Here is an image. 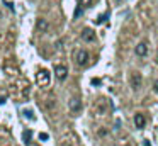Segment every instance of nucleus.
Segmentation results:
<instances>
[{"label": "nucleus", "mask_w": 158, "mask_h": 146, "mask_svg": "<svg viewBox=\"0 0 158 146\" xmlns=\"http://www.w3.org/2000/svg\"><path fill=\"white\" fill-rule=\"evenodd\" d=\"M31 136H32L31 131H24V143H29V141H31Z\"/></svg>", "instance_id": "obj_12"}, {"label": "nucleus", "mask_w": 158, "mask_h": 146, "mask_svg": "<svg viewBox=\"0 0 158 146\" xmlns=\"http://www.w3.org/2000/svg\"><path fill=\"white\" fill-rule=\"evenodd\" d=\"M39 139H48V134H46V132H43V134H39Z\"/></svg>", "instance_id": "obj_14"}, {"label": "nucleus", "mask_w": 158, "mask_h": 146, "mask_svg": "<svg viewBox=\"0 0 158 146\" xmlns=\"http://www.w3.org/2000/svg\"><path fill=\"white\" fill-rule=\"evenodd\" d=\"M144 146H151V144H150V143H148V141H144Z\"/></svg>", "instance_id": "obj_18"}, {"label": "nucleus", "mask_w": 158, "mask_h": 146, "mask_svg": "<svg viewBox=\"0 0 158 146\" xmlns=\"http://www.w3.org/2000/svg\"><path fill=\"white\" fill-rule=\"evenodd\" d=\"M38 29L41 31H48V22L44 19H38Z\"/></svg>", "instance_id": "obj_9"}, {"label": "nucleus", "mask_w": 158, "mask_h": 146, "mask_svg": "<svg viewBox=\"0 0 158 146\" xmlns=\"http://www.w3.org/2000/svg\"><path fill=\"white\" fill-rule=\"evenodd\" d=\"M89 53H87V51H78V53H77V56H75V60H77V63L80 65V66H85L87 63H89Z\"/></svg>", "instance_id": "obj_3"}, {"label": "nucleus", "mask_w": 158, "mask_h": 146, "mask_svg": "<svg viewBox=\"0 0 158 146\" xmlns=\"http://www.w3.org/2000/svg\"><path fill=\"white\" fill-rule=\"evenodd\" d=\"M82 39L83 41H87V43H92V41H95V32H94L92 29H83L82 31Z\"/></svg>", "instance_id": "obj_4"}, {"label": "nucleus", "mask_w": 158, "mask_h": 146, "mask_svg": "<svg viewBox=\"0 0 158 146\" xmlns=\"http://www.w3.org/2000/svg\"><path fill=\"white\" fill-rule=\"evenodd\" d=\"M82 14H83V7H82V5H78V7L75 9V14H73V17H75V19H78V17L82 15Z\"/></svg>", "instance_id": "obj_10"}, {"label": "nucleus", "mask_w": 158, "mask_h": 146, "mask_svg": "<svg viewBox=\"0 0 158 146\" xmlns=\"http://www.w3.org/2000/svg\"><path fill=\"white\" fill-rule=\"evenodd\" d=\"M131 87H133L134 90H138V88L141 87V75L138 73V71H134V73L131 75Z\"/></svg>", "instance_id": "obj_5"}, {"label": "nucleus", "mask_w": 158, "mask_h": 146, "mask_svg": "<svg viewBox=\"0 0 158 146\" xmlns=\"http://www.w3.org/2000/svg\"><path fill=\"white\" fill-rule=\"evenodd\" d=\"M107 17H109V12H106V14H104V15H100L99 19H97V22H99V24H100V22H104V20L107 19Z\"/></svg>", "instance_id": "obj_13"}, {"label": "nucleus", "mask_w": 158, "mask_h": 146, "mask_svg": "<svg viewBox=\"0 0 158 146\" xmlns=\"http://www.w3.org/2000/svg\"><path fill=\"white\" fill-rule=\"evenodd\" d=\"M70 109H72L73 112H78L80 109H82V104H80L78 98H72V100H70Z\"/></svg>", "instance_id": "obj_8"}, {"label": "nucleus", "mask_w": 158, "mask_h": 146, "mask_svg": "<svg viewBox=\"0 0 158 146\" xmlns=\"http://www.w3.org/2000/svg\"><path fill=\"white\" fill-rule=\"evenodd\" d=\"M5 102V97H0V104H4Z\"/></svg>", "instance_id": "obj_17"}, {"label": "nucleus", "mask_w": 158, "mask_h": 146, "mask_svg": "<svg viewBox=\"0 0 158 146\" xmlns=\"http://www.w3.org/2000/svg\"><path fill=\"white\" fill-rule=\"evenodd\" d=\"M126 146H127V144H126Z\"/></svg>", "instance_id": "obj_19"}, {"label": "nucleus", "mask_w": 158, "mask_h": 146, "mask_svg": "<svg viewBox=\"0 0 158 146\" xmlns=\"http://www.w3.org/2000/svg\"><path fill=\"white\" fill-rule=\"evenodd\" d=\"M49 78H51V75H49L48 70H39L38 75H36V81H38L39 85H48Z\"/></svg>", "instance_id": "obj_1"}, {"label": "nucleus", "mask_w": 158, "mask_h": 146, "mask_svg": "<svg viewBox=\"0 0 158 146\" xmlns=\"http://www.w3.org/2000/svg\"><path fill=\"white\" fill-rule=\"evenodd\" d=\"M55 75L58 80H65L66 75H68V68L65 66V65H56L55 66Z\"/></svg>", "instance_id": "obj_2"}, {"label": "nucleus", "mask_w": 158, "mask_h": 146, "mask_svg": "<svg viewBox=\"0 0 158 146\" xmlns=\"http://www.w3.org/2000/svg\"><path fill=\"white\" fill-rule=\"evenodd\" d=\"M144 124H146V119L143 117V114H134V126L138 129H143Z\"/></svg>", "instance_id": "obj_6"}, {"label": "nucleus", "mask_w": 158, "mask_h": 146, "mask_svg": "<svg viewBox=\"0 0 158 146\" xmlns=\"http://www.w3.org/2000/svg\"><path fill=\"white\" fill-rule=\"evenodd\" d=\"M78 5H82L83 9H85V7H90L92 5V0H78Z\"/></svg>", "instance_id": "obj_11"}, {"label": "nucleus", "mask_w": 158, "mask_h": 146, "mask_svg": "<svg viewBox=\"0 0 158 146\" xmlns=\"http://www.w3.org/2000/svg\"><path fill=\"white\" fill-rule=\"evenodd\" d=\"M92 83H94V85H99V83H100V80H99V78H94Z\"/></svg>", "instance_id": "obj_16"}, {"label": "nucleus", "mask_w": 158, "mask_h": 146, "mask_svg": "<svg viewBox=\"0 0 158 146\" xmlns=\"http://www.w3.org/2000/svg\"><path fill=\"white\" fill-rule=\"evenodd\" d=\"M153 90L158 94V81H155V83H153Z\"/></svg>", "instance_id": "obj_15"}, {"label": "nucleus", "mask_w": 158, "mask_h": 146, "mask_svg": "<svg viewBox=\"0 0 158 146\" xmlns=\"http://www.w3.org/2000/svg\"><path fill=\"white\" fill-rule=\"evenodd\" d=\"M146 53H148V44L143 41V43H139L136 46V54L138 56H146Z\"/></svg>", "instance_id": "obj_7"}]
</instances>
